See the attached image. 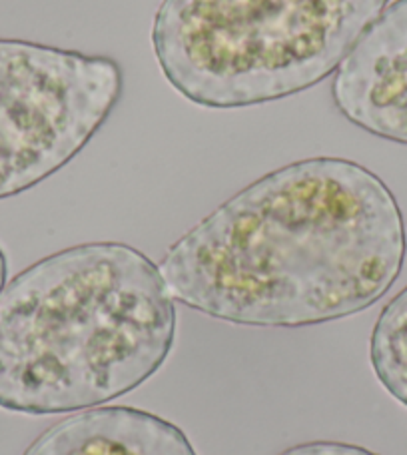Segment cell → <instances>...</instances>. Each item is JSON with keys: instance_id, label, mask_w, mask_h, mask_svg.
Listing matches in <instances>:
<instances>
[{"instance_id": "obj_1", "label": "cell", "mask_w": 407, "mask_h": 455, "mask_svg": "<svg viewBox=\"0 0 407 455\" xmlns=\"http://www.w3.org/2000/svg\"><path fill=\"white\" fill-rule=\"evenodd\" d=\"M405 222L378 174L307 158L235 194L170 246V294L214 320L307 328L384 298L405 264Z\"/></svg>"}, {"instance_id": "obj_2", "label": "cell", "mask_w": 407, "mask_h": 455, "mask_svg": "<svg viewBox=\"0 0 407 455\" xmlns=\"http://www.w3.org/2000/svg\"><path fill=\"white\" fill-rule=\"evenodd\" d=\"M174 339V298L140 250L91 242L56 251L0 291V408H99L146 384Z\"/></svg>"}, {"instance_id": "obj_3", "label": "cell", "mask_w": 407, "mask_h": 455, "mask_svg": "<svg viewBox=\"0 0 407 455\" xmlns=\"http://www.w3.org/2000/svg\"><path fill=\"white\" fill-rule=\"evenodd\" d=\"M389 0H162L152 48L166 83L210 110L299 94L339 68Z\"/></svg>"}, {"instance_id": "obj_4", "label": "cell", "mask_w": 407, "mask_h": 455, "mask_svg": "<svg viewBox=\"0 0 407 455\" xmlns=\"http://www.w3.org/2000/svg\"><path fill=\"white\" fill-rule=\"evenodd\" d=\"M122 91L124 72L110 56L0 38V200L70 164Z\"/></svg>"}, {"instance_id": "obj_5", "label": "cell", "mask_w": 407, "mask_h": 455, "mask_svg": "<svg viewBox=\"0 0 407 455\" xmlns=\"http://www.w3.org/2000/svg\"><path fill=\"white\" fill-rule=\"evenodd\" d=\"M331 100L354 126L407 146V0H395L339 64Z\"/></svg>"}, {"instance_id": "obj_6", "label": "cell", "mask_w": 407, "mask_h": 455, "mask_svg": "<svg viewBox=\"0 0 407 455\" xmlns=\"http://www.w3.org/2000/svg\"><path fill=\"white\" fill-rule=\"evenodd\" d=\"M22 455H198L180 427L156 413L112 405L59 421Z\"/></svg>"}, {"instance_id": "obj_7", "label": "cell", "mask_w": 407, "mask_h": 455, "mask_svg": "<svg viewBox=\"0 0 407 455\" xmlns=\"http://www.w3.org/2000/svg\"><path fill=\"white\" fill-rule=\"evenodd\" d=\"M370 362L386 392L407 408V288L381 310L370 338Z\"/></svg>"}, {"instance_id": "obj_8", "label": "cell", "mask_w": 407, "mask_h": 455, "mask_svg": "<svg viewBox=\"0 0 407 455\" xmlns=\"http://www.w3.org/2000/svg\"><path fill=\"white\" fill-rule=\"evenodd\" d=\"M280 455H379L373 453L360 445L352 443H341V442H309V443H299L282 451Z\"/></svg>"}, {"instance_id": "obj_9", "label": "cell", "mask_w": 407, "mask_h": 455, "mask_svg": "<svg viewBox=\"0 0 407 455\" xmlns=\"http://www.w3.org/2000/svg\"><path fill=\"white\" fill-rule=\"evenodd\" d=\"M6 274H8V262H6V254L0 248V291L6 286Z\"/></svg>"}]
</instances>
